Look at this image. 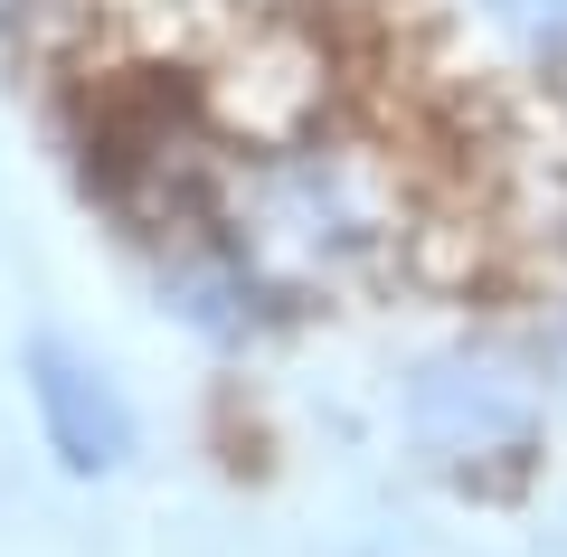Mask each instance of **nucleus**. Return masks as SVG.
Returning <instances> with one entry per match:
<instances>
[{
	"instance_id": "obj_1",
	"label": "nucleus",
	"mask_w": 567,
	"mask_h": 557,
	"mask_svg": "<svg viewBox=\"0 0 567 557\" xmlns=\"http://www.w3.org/2000/svg\"><path fill=\"white\" fill-rule=\"evenodd\" d=\"M208 227L275 283L284 302L369 283L406 246V189L369 142L341 133H284L246 142L208 189Z\"/></svg>"
},
{
	"instance_id": "obj_5",
	"label": "nucleus",
	"mask_w": 567,
	"mask_h": 557,
	"mask_svg": "<svg viewBox=\"0 0 567 557\" xmlns=\"http://www.w3.org/2000/svg\"><path fill=\"white\" fill-rule=\"evenodd\" d=\"M548 359H558V379H567V302H558V321H548Z\"/></svg>"
},
{
	"instance_id": "obj_3",
	"label": "nucleus",
	"mask_w": 567,
	"mask_h": 557,
	"mask_svg": "<svg viewBox=\"0 0 567 557\" xmlns=\"http://www.w3.org/2000/svg\"><path fill=\"white\" fill-rule=\"evenodd\" d=\"M20 388H29V416H39L48 463H58L66 482H114L123 463L142 454L133 398H123V379L85 350V340L29 331V340H20Z\"/></svg>"
},
{
	"instance_id": "obj_4",
	"label": "nucleus",
	"mask_w": 567,
	"mask_h": 557,
	"mask_svg": "<svg viewBox=\"0 0 567 557\" xmlns=\"http://www.w3.org/2000/svg\"><path fill=\"white\" fill-rule=\"evenodd\" d=\"M39 10H48V0H0V39H29V29H39Z\"/></svg>"
},
{
	"instance_id": "obj_2",
	"label": "nucleus",
	"mask_w": 567,
	"mask_h": 557,
	"mask_svg": "<svg viewBox=\"0 0 567 557\" xmlns=\"http://www.w3.org/2000/svg\"><path fill=\"white\" fill-rule=\"evenodd\" d=\"M406 435H416V454L435 473L464 482V492H511L548 454V379L529 359L492 350V340L435 350L406 379Z\"/></svg>"
}]
</instances>
